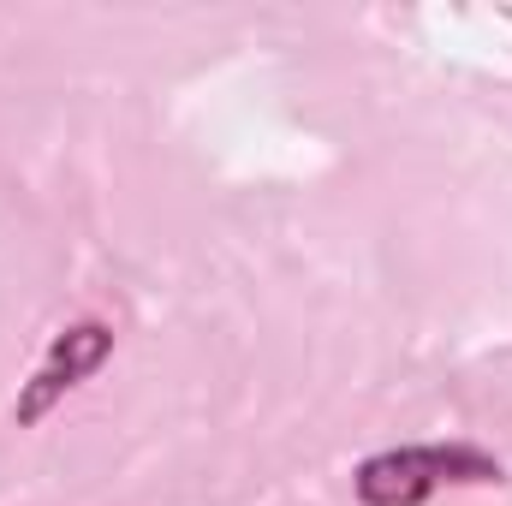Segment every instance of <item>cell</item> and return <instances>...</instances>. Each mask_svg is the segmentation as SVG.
<instances>
[{
    "label": "cell",
    "instance_id": "6da1fadb",
    "mask_svg": "<svg viewBox=\"0 0 512 506\" xmlns=\"http://www.w3.org/2000/svg\"><path fill=\"white\" fill-rule=\"evenodd\" d=\"M501 483V459L471 447V441H417V447H387L358 465L352 489L364 506H423L441 489H483Z\"/></svg>",
    "mask_w": 512,
    "mask_h": 506
},
{
    "label": "cell",
    "instance_id": "7a4b0ae2",
    "mask_svg": "<svg viewBox=\"0 0 512 506\" xmlns=\"http://www.w3.org/2000/svg\"><path fill=\"white\" fill-rule=\"evenodd\" d=\"M114 352V328L108 322H96V316H84V322H72V328H60L54 340H48V352H42V364L30 370V381L18 387V405H12V423L18 429H36L72 387H84V381L102 370V358Z\"/></svg>",
    "mask_w": 512,
    "mask_h": 506
}]
</instances>
